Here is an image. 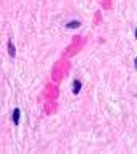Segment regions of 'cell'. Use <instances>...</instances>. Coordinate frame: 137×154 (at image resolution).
Returning <instances> with one entry per match:
<instances>
[{"label":"cell","mask_w":137,"mask_h":154,"mask_svg":"<svg viewBox=\"0 0 137 154\" xmlns=\"http://www.w3.org/2000/svg\"><path fill=\"white\" fill-rule=\"evenodd\" d=\"M19 118H21V110L19 108H14L13 113H11V119H13L14 126H19Z\"/></svg>","instance_id":"cell-1"},{"label":"cell","mask_w":137,"mask_h":154,"mask_svg":"<svg viewBox=\"0 0 137 154\" xmlns=\"http://www.w3.org/2000/svg\"><path fill=\"white\" fill-rule=\"evenodd\" d=\"M80 91H81V81H80V79H75V81L72 83V92L75 94V95H78Z\"/></svg>","instance_id":"cell-2"},{"label":"cell","mask_w":137,"mask_h":154,"mask_svg":"<svg viewBox=\"0 0 137 154\" xmlns=\"http://www.w3.org/2000/svg\"><path fill=\"white\" fill-rule=\"evenodd\" d=\"M8 54H10L11 57H14V56H16V49H14L13 41H11V40H8Z\"/></svg>","instance_id":"cell-3"},{"label":"cell","mask_w":137,"mask_h":154,"mask_svg":"<svg viewBox=\"0 0 137 154\" xmlns=\"http://www.w3.org/2000/svg\"><path fill=\"white\" fill-rule=\"evenodd\" d=\"M80 21H70V22H67V24H65V27L67 29H77V27H80Z\"/></svg>","instance_id":"cell-4"},{"label":"cell","mask_w":137,"mask_h":154,"mask_svg":"<svg viewBox=\"0 0 137 154\" xmlns=\"http://www.w3.org/2000/svg\"><path fill=\"white\" fill-rule=\"evenodd\" d=\"M134 67H136V70H137V57L134 59Z\"/></svg>","instance_id":"cell-5"},{"label":"cell","mask_w":137,"mask_h":154,"mask_svg":"<svg viewBox=\"0 0 137 154\" xmlns=\"http://www.w3.org/2000/svg\"><path fill=\"white\" fill-rule=\"evenodd\" d=\"M136 40H137V29H136Z\"/></svg>","instance_id":"cell-6"}]
</instances>
